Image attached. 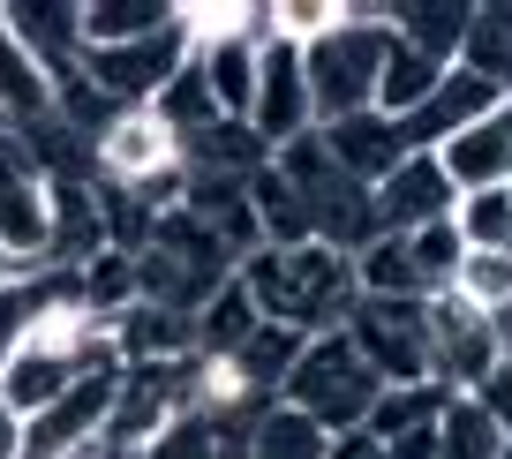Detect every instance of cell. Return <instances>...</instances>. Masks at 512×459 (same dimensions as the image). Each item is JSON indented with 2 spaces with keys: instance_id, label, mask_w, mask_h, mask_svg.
I'll return each mask as SVG.
<instances>
[{
  "instance_id": "23",
  "label": "cell",
  "mask_w": 512,
  "mask_h": 459,
  "mask_svg": "<svg viewBox=\"0 0 512 459\" xmlns=\"http://www.w3.org/2000/svg\"><path fill=\"white\" fill-rule=\"evenodd\" d=\"M249 204H256V226H264V249H302V241H317L302 189H294L279 166H264V174L249 181Z\"/></svg>"
},
{
  "instance_id": "43",
  "label": "cell",
  "mask_w": 512,
  "mask_h": 459,
  "mask_svg": "<svg viewBox=\"0 0 512 459\" xmlns=\"http://www.w3.org/2000/svg\"><path fill=\"white\" fill-rule=\"evenodd\" d=\"M8 279H16V264H8V249H0V286H8Z\"/></svg>"
},
{
  "instance_id": "15",
  "label": "cell",
  "mask_w": 512,
  "mask_h": 459,
  "mask_svg": "<svg viewBox=\"0 0 512 459\" xmlns=\"http://www.w3.org/2000/svg\"><path fill=\"white\" fill-rule=\"evenodd\" d=\"M8 23H16V38L31 46V61L46 76L83 68V0H16Z\"/></svg>"
},
{
  "instance_id": "34",
  "label": "cell",
  "mask_w": 512,
  "mask_h": 459,
  "mask_svg": "<svg viewBox=\"0 0 512 459\" xmlns=\"http://www.w3.org/2000/svg\"><path fill=\"white\" fill-rule=\"evenodd\" d=\"M452 294H460L467 309H482V317H497V309L512 301V249H467Z\"/></svg>"
},
{
  "instance_id": "2",
  "label": "cell",
  "mask_w": 512,
  "mask_h": 459,
  "mask_svg": "<svg viewBox=\"0 0 512 459\" xmlns=\"http://www.w3.org/2000/svg\"><path fill=\"white\" fill-rule=\"evenodd\" d=\"M384 53H392V8L384 0H362L339 16L332 38L302 53L309 61V98H317V128L347 121V113L377 106V76H384Z\"/></svg>"
},
{
  "instance_id": "19",
  "label": "cell",
  "mask_w": 512,
  "mask_h": 459,
  "mask_svg": "<svg viewBox=\"0 0 512 459\" xmlns=\"http://www.w3.org/2000/svg\"><path fill=\"white\" fill-rule=\"evenodd\" d=\"M76 377H83V369L68 362V354L23 347L16 362L0 369V399H8V414H16V422H38V414H46V407H53V399H61Z\"/></svg>"
},
{
  "instance_id": "20",
  "label": "cell",
  "mask_w": 512,
  "mask_h": 459,
  "mask_svg": "<svg viewBox=\"0 0 512 459\" xmlns=\"http://www.w3.org/2000/svg\"><path fill=\"white\" fill-rule=\"evenodd\" d=\"M392 31H400L415 53H430V61L460 68L467 31H475V8H460V0H415V8H392Z\"/></svg>"
},
{
  "instance_id": "8",
  "label": "cell",
  "mask_w": 512,
  "mask_h": 459,
  "mask_svg": "<svg viewBox=\"0 0 512 459\" xmlns=\"http://www.w3.org/2000/svg\"><path fill=\"white\" fill-rule=\"evenodd\" d=\"M497 362H505V354H497V339H490V317L467 309L460 294H437L430 301V377L445 384V392H482Z\"/></svg>"
},
{
  "instance_id": "28",
  "label": "cell",
  "mask_w": 512,
  "mask_h": 459,
  "mask_svg": "<svg viewBox=\"0 0 512 459\" xmlns=\"http://www.w3.org/2000/svg\"><path fill=\"white\" fill-rule=\"evenodd\" d=\"M354 286H362V294H377V301H430V294H422V271H415V256H407L400 234H377L362 256H354Z\"/></svg>"
},
{
  "instance_id": "5",
  "label": "cell",
  "mask_w": 512,
  "mask_h": 459,
  "mask_svg": "<svg viewBox=\"0 0 512 459\" xmlns=\"http://www.w3.org/2000/svg\"><path fill=\"white\" fill-rule=\"evenodd\" d=\"M189 61H196V38H189V23L174 16L166 31L136 38V46H91V53H83V76H91L113 106H159V91Z\"/></svg>"
},
{
  "instance_id": "35",
  "label": "cell",
  "mask_w": 512,
  "mask_h": 459,
  "mask_svg": "<svg viewBox=\"0 0 512 459\" xmlns=\"http://www.w3.org/2000/svg\"><path fill=\"white\" fill-rule=\"evenodd\" d=\"M467 249H512V189H482V196H460L452 211Z\"/></svg>"
},
{
  "instance_id": "27",
  "label": "cell",
  "mask_w": 512,
  "mask_h": 459,
  "mask_svg": "<svg viewBox=\"0 0 512 459\" xmlns=\"http://www.w3.org/2000/svg\"><path fill=\"white\" fill-rule=\"evenodd\" d=\"M211 76V98H219V121H249L256 113V46L249 38H226V46H204L196 53Z\"/></svg>"
},
{
  "instance_id": "33",
  "label": "cell",
  "mask_w": 512,
  "mask_h": 459,
  "mask_svg": "<svg viewBox=\"0 0 512 459\" xmlns=\"http://www.w3.org/2000/svg\"><path fill=\"white\" fill-rule=\"evenodd\" d=\"M460 68L490 76L497 91L512 98V8H475V31H467V53H460Z\"/></svg>"
},
{
  "instance_id": "26",
  "label": "cell",
  "mask_w": 512,
  "mask_h": 459,
  "mask_svg": "<svg viewBox=\"0 0 512 459\" xmlns=\"http://www.w3.org/2000/svg\"><path fill=\"white\" fill-rule=\"evenodd\" d=\"M445 384H384L377 414H369V437L377 444H400V437H422V429L445 422Z\"/></svg>"
},
{
  "instance_id": "44",
  "label": "cell",
  "mask_w": 512,
  "mask_h": 459,
  "mask_svg": "<svg viewBox=\"0 0 512 459\" xmlns=\"http://www.w3.org/2000/svg\"><path fill=\"white\" fill-rule=\"evenodd\" d=\"M505 459H512V437H505Z\"/></svg>"
},
{
  "instance_id": "11",
  "label": "cell",
  "mask_w": 512,
  "mask_h": 459,
  "mask_svg": "<svg viewBox=\"0 0 512 459\" xmlns=\"http://www.w3.org/2000/svg\"><path fill=\"white\" fill-rule=\"evenodd\" d=\"M505 106V91H497L490 76H475V68H445V83L430 91V106H415L400 121V136H407V151H445L460 128H475L482 113H497Z\"/></svg>"
},
{
  "instance_id": "12",
  "label": "cell",
  "mask_w": 512,
  "mask_h": 459,
  "mask_svg": "<svg viewBox=\"0 0 512 459\" xmlns=\"http://www.w3.org/2000/svg\"><path fill=\"white\" fill-rule=\"evenodd\" d=\"M324 136V151H332V166L347 181H362V189H384V181L400 174V159H407V136H400V121L392 113H347V121H332V128H317Z\"/></svg>"
},
{
  "instance_id": "13",
  "label": "cell",
  "mask_w": 512,
  "mask_h": 459,
  "mask_svg": "<svg viewBox=\"0 0 512 459\" xmlns=\"http://www.w3.org/2000/svg\"><path fill=\"white\" fill-rule=\"evenodd\" d=\"M437 159H445V174H452V189H460V196L512 189V98L497 113H482L475 128H460Z\"/></svg>"
},
{
  "instance_id": "24",
  "label": "cell",
  "mask_w": 512,
  "mask_h": 459,
  "mask_svg": "<svg viewBox=\"0 0 512 459\" xmlns=\"http://www.w3.org/2000/svg\"><path fill=\"white\" fill-rule=\"evenodd\" d=\"M302 354H309V339L294 332V324H256V339L234 354V369H241V384H249V392L279 399V392H287V377L302 369Z\"/></svg>"
},
{
  "instance_id": "42",
  "label": "cell",
  "mask_w": 512,
  "mask_h": 459,
  "mask_svg": "<svg viewBox=\"0 0 512 459\" xmlns=\"http://www.w3.org/2000/svg\"><path fill=\"white\" fill-rule=\"evenodd\" d=\"M76 459H144V452H121V444H106V437H98L91 452H76Z\"/></svg>"
},
{
  "instance_id": "7",
  "label": "cell",
  "mask_w": 512,
  "mask_h": 459,
  "mask_svg": "<svg viewBox=\"0 0 512 459\" xmlns=\"http://www.w3.org/2000/svg\"><path fill=\"white\" fill-rule=\"evenodd\" d=\"M249 128L264 143H272V159L287 151V143L317 136V98H309V61L302 46H287V38H272V46H256V113Z\"/></svg>"
},
{
  "instance_id": "37",
  "label": "cell",
  "mask_w": 512,
  "mask_h": 459,
  "mask_svg": "<svg viewBox=\"0 0 512 459\" xmlns=\"http://www.w3.org/2000/svg\"><path fill=\"white\" fill-rule=\"evenodd\" d=\"M144 459H219V422H211L204 407L181 414V422H166V437L151 444Z\"/></svg>"
},
{
  "instance_id": "14",
  "label": "cell",
  "mask_w": 512,
  "mask_h": 459,
  "mask_svg": "<svg viewBox=\"0 0 512 459\" xmlns=\"http://www.w3.org/2000/svg\"><path fill=\"white\" fill-rule=\"evenodd\" d=\"M61 301H76V271H16L0 286V369L31 347L46 309H61Z\"/></svg>"
},
{
  "instance_id": "39",
  "label": "cell",
  "mask_w": 512,
  "mask_h": 459,
  "mask_svg": "<svg viewBox=\"0 0 512 459\" xmlns=\"http://www.w3.org/2000/svg\"><path fill=\"white\" fill-rule=\"evenodd\" d=\"M324 459H392V452H384L369 429H347V437H332V452H324Z\"/></svg>"
},
{
  "instance_id": "6",
  "label": "cell",
  "mask_w": 512,
  "mask_h": 459,
  "mask_svg": "<svg viewBox=\"0 0 512 459\" xmlns=\"http://www.w3.org/2000/svg\"><path fill=\"white\" fill-rule=\"evenodd\" d=\"M121 377H128V362L83 369L38 422H23V459H76V452H91V444L106 437V414H113V399H121Z\"/></svg>"
},
{
  "instance_id": "9",
  "label": "cell",
  "mask_w": 512,
  "mask_h": 459,
  "mask_svg": "<svg viewBox=\"0 0 512 459\" xmlns=\"http://www.w3.org/2000/svg\"><path fill=\"white\" fill-rule=\"evenodd\" d=\"M174 166H181V136L151 106H128L98 136V181H113V189H144V181L174 174Z\"/></svg>"
},
{
  "instance_id": "38",
  "label": "cell",
  "mask_w": 512,
  "mask_h": 459,
  "mask_svg": "<svg viewBox=\"0 0 512 459\" xmlns=\"http://www.w3.org/2000/svg\"><path fill=\"white\" fill-rule=\"evenodd\" d=\"M475 399L497 414V422H505V437H512V362H497V369H490V384H482Z\"/></svg>"
},
{
  "instance_id": "30",
  "label": "cell",
  "mask_w": 512,
  "mask_h": 459,
  "mask_svg": "<svg viewBox=\"0 0 512 459\" xmlns=\"http://www.w3.org/2000/svg\"><path fill=\"white\" fill-rule=\"evenodd\" d=\"M324 452H332V437H324L309 414H294L287 399L256 422V444H249V459H324Z\"/></svg>"
},
{
  "instance_id": "3",
  "label": "cell",
  "mask_w": 512,
  "mask_h": 459,
  "mask_svg": "<svg viewBox=\"0 0 512 459\" xmlns=\"http://www.w3.org/2000/svg\"><path fill=\"white\" fill-rule=\"evenodd\" d=\"M279 399H287L294 414H309L324 437H347V429H369V414H377V399H384V377L362 362V347H354L347 332H324V339H309L302 369L287 377Z\"/></svg>"
},
{
  "instance_id": "25",
  "label": "cell",
  "mask_w": 512,
  "mask_h": 459,
  "mask_svg": "<svg viewBox=\"0 0 512 459\" xmlns=\"http://www.w3.org/2000/svg\"><path fill=\"white\" fill-rule=\"evenodd\" d=\"M437 459H505V422L475 392H452L437 422Z\"/></svg>"
},
{
  "instance_id": "16",
  "label": "cell",
  "mask_w": 512,
  "mask_h": 459,
  "mask_svg": "<svg viewBox=\"0 0 512 459\" xmlns=\"http://www.w3.org/2000/svg\"><path fill=\"white\" fill-rule=\"evenodd\" d=\"M0 121H8V128H38V121H53V76L31 61V46L16 38L8 8H0Z\"/></svg>"
},
{
  "instance_id": "10",
  "label": "cell",
  "mask_w": 512,
  "mask_h": 459,
  "mask_svg": "<svg viewBox=\"0 0 512 459\" xmlns=\"http://www.w3.org/2000/svg\"><path fill=\"white\" fill-rule=\"evenodd\" d=\"M452 211H460V189H452V174H445L437 151H407L400 174L377 189V226L384 234H422V226L452 219Z\"/></svg>"
},
{
  "instance_id": "17",
  "label": "cell",
  "mask_w": 512,
  "mask_h": 459,
  "mask_svg": "<svg viewBox=\"0 0 512 459\" xmlns=\"http://www.w3.org/2000/svg\"><path fill=\"white\" fill-rule=\"evenodd\" d=\"M128 362H189L196 354V317L189 309H166V301H136L121 324H113Z\"/></svg>"
},
{
  "instance_id": "4",
  "label": "cell",
  "mask_w": 512,
  "mask_h": 459,
  "mask_svg": "<svg viewBox=\"0 0 512 459\" xmlns=\"http://www.w3.org/2000/svg\"><path fill=\"white\" fill-rule=\"evenodd\" d=\"M347 339L384 384H437L430 377V301H377L362 294L347 309Z\"/></svg>"
},
{
  "instance_id": "41",
  "label": "cell",
  "mask_w": 512,
  "mask_h": 459,
  "mask_svg": "<svg viewBox=\"0 0 512 459\" xmlns=\"http://www.w3.org/2000/svg\"><path fill=\"white\" fill-rule=\"evenodd\" d=\"M490 339H497V354H505V362H512V301H505V309H497V317H490Z\"/></svg>"
},
{
  "instance_id": "21",
  "label": "cell",
  "mask_w": 512,
  "mask_h": 459,
  "mask_svg": "<svg viewBox=\"0 0 512 459\" xmlns=\"http://www.w3.org/2000/svg\"><path fill=\"white\" fill-rule=\"evenodd\" d=\"M181 16V0H83V53L91 46H136V38L166 31Z\"/></svg>"
},
{
  "instance_id": "40",
  "label": "cell",
  "mask_w": 512,
  "mask_h": 459,
  "mask_svg": "<svg viewBox=\"0 0 512 459\" xmlns=\"http://www.w3.org/2000/svg\"><path fill=\"white\" fill-rule=\"evenodd\" d=\"M0 459H23V422L8 414V399H0Z\"/></svg>"
},
{
  "instance_id": "29",
  "label": "cell",
  "mask_w": 512,
  "mask_h": 459,
  "mask_svg": "<svg viewBox=\"0 0 512 459\" xmlns=\"http://www.w3.org/2000/svg\"><path fill=\"white\" fill-rule=\"evenodd\" d=\"M121 113H128V106H113V98L98 91V83L83 76V68L53 76V121H61V128H76L83 143H98V136L113 128V121H121Z\"/></svg>"
},
{
  "instance_id": "22",
  "label": "cell",
  "mask_w": 512,
  "mask_h": 459,
  "mask_svg": "<svg viewBox=\"0 0 512 459\" xmlns=\"http://www.w3.org/2000/svg\"><path fill=\"white\" fill-rule=\"evenodd\" d=\"M437 83H445V61L415 53L400 31H392V53H384V76H377V113L407 121L415 106H430V91H437Z\"/></svg>"
},
{
  "instance_id": "31",
  "label": "cell",
  "mask_w": 512,
  "mask_h": 459,
  "mask_svg": "<svg viewBox=\"0 0 512 459\" xmlns=\"http://www.w3.org/2000/svg\"><path fill=\"white\" fill-rule=\"evenodd\" d=\"M407 241V256H415V271H422V294H452V279H460V264H467V241H460V226L452 219H437V226H422V234H400Z\"/></svg>"
},
{
  "instance_id": "36",
  "label": "cell",
  "mask_w": 512,
  "mask_h": 459,
  "mask_svg": "<svg viewBox=\"0 0 512 459\" xmlns=\"http://www.w3.org/2000/svg\"><path fill=\"white\" fill-rule=\"evenodd\" d=\"M339 16H347V8H339V0H272V23H279V38H287V46H317V38H332L339 31Z\"/></svg>"
},
{
  "instance_id": "1",
  "label": "cell",
  "mask_w": 512,
  "mask_h": 459,
  "mask_svg": "<svg viewBox=\"0 0 512 459\" xmlns=\"http://www.w3.org/2000/svg\"><path fill=\"white\" fill-rule=\"evenodd\" d=\"M241 286L256 294L264 324H294L302 339L347 332V309L362 301L354 286V256L324 249V241H302V249H256L241 264Z\"/></svg>"
},
{
  "instance_id": "18",
  "label": "cell",
  "mask_w": 512,
  "mask_h": 459,
  "mask_svg": "<svg viewBox=\"0 0 512 459\" xmlns=\"http://www.w3.org/2000/svg\"><path fill=\"white\" fill-rule=\"evenodd\" d=\"M256 324H264V309H256V294L241 286V271H234V279L196 309V354H204V362H234V354L256 339Z\"/></svg>"
},
{
  "instance_id": "32",
  "label": "cell",
  "mask_w": 512,
  "mask_h": 459,
  "mask_svg": "<svg viewBox=\"0 0 512 459\" xmlns=\"http://www.w3.org/2000/svg\"><path fill=\"white\" fill-rule=\"evenodd\" d=\"M151 113H159V121L174 128L181 143H189L196 128H211V121H219V98H211V76H204V61H189V68H181V76L159 91V106H151Z\"/></svg>"
}]
</instances>
